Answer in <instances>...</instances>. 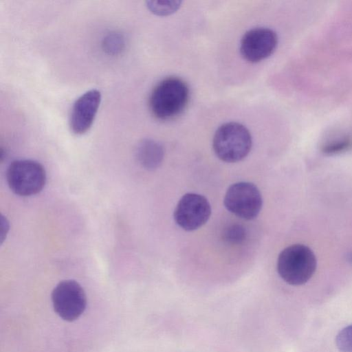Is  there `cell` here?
Returning <instances> with one entry per match:
<instances>
[{
    "instance_id": "7a4b0ae2",
    "label": "cell",
    "mask_w": 352,
    "mask_h": 352,
    "mask_svg": "<svg viewBox=\"0 0 352 352\" xmlns=\"http://www.w3.org/2000/svg\"><path fill=\"white\" fill-rule=\"evenodd\" d=\"M316 268V256L312 250L305 245L288 246L278 257V273L283 280L292 285L307 283L314 274Z\"/></svg>"
},
{
    "instance_id": "9a60e30c",
    "label": "cell",
    "mask_w": 352,
    "mask_h": 352,
    "mask_svg": "<svg viewBox=\"0 0 352 352\" xmlns=\"http://www.w3.org/2000/svg\"><path fill=\"white\" fill-rule=\"evenodd\" d=\"M351 146L352 141L349 139H344L327 144L323 147L322 151L327 154H334L348 150Z\"/></svg>"
},
{
    "instance_id": "30bf717a",
    "label": "cell",
    "mask_w": 352,
    "mask_h": 352,
    "mask_svg": "<svg viewBox=\"0 0 352 352\" xmlns=\"http://www.w3.org/2000/svg\"><path fill=\"white\" fill-rule=\"evenodd\" d=\"M164 155L162 144L152 139L141 140L135 151L138 162L147 170H154L159 167L163 161Z\"/></svg>"
},
{
    "instance_id": "52a82bcc",
    "label": "cell",
    "mask_w": 352,
    "mask_h": 352,
    "mask_svg": "<svg viewBox=\"0 0 352 352\" xmlns=\"http://www.w3.org/2000/svg\"><path fill=\"white\" fill-rule=\"evenodd\" d=\"M211 214V207L203 195L189 192L184 195L174 212L175 223L186 231L195 230L204 226Z\"/></svg>"
},
{
    "instance_id": "5b68a950",
    "label": "cell",
    "mask_w": 352,
    "mask_h": 352,
    "mask_svg": "<svg viewBox=\"0 0 352 352\" xmlns=\"http://www.w3.org/2000/svg\"><path fill=\"white\" fill-rule=\"evenodd\" d=\"M223 202L229 212L245 220L256 218L263 205L258 188L254 184L247 182L231 185L226 192Z\"/></svg>"
},
{
    "instance_id": "8fae6325",
    "label": "cell",
    "mask_w": 352,
    "mask_h": 352,
    "mask_svg": "<svg viewBox=\"0 0 352 352\" xmlns=\"http://www.w3.org/2000/svg\"><path fill=\"white\" fill-rule=\"evenodd\" d=\"M146 7L153 14L167 16L176 12L180 7V1H146Z\"/></svg>"
},
{
    "instance_id": "7c38bea8",
    "label": "cell",
    "mask_w": 352,
    "mask_h": 352,
    "mask_svg": "<svg viewBox=\"0 0 352 352\" xmlns=\"http://www.w3.org/2000/svg\"><path fill=\"white\" fill-rule=\"evenodd\" d=\"M103 49L109 54H116L120 53L124 47L123 36L116 32L107 35L102 41Z\"/></svg>"
},
{
    "instance_id": "ba28073f",
    "label": "cell",
    "mask_w": 352,
    "mask_h": 352,
    "mask_svg": "<svg viewBox=\"0 0 352 352\" xmlns=\"http://www.w3.org/2000/svg\"><path fill=\"white\" fill-rule=\"evenodd\" d=\"M278 43L276 33L267 28H254L242 36L240 52L248 62L258 63L270 56Z\"/></svg>"
},
{
    "instance_id": "9c48e42d",
    "label": "cell",
    "mask_w": 352,
    "mask_h": 352,
    "mask_svg": "<svg viewBox=\"0 0 352 352\" xmlns=\"http://www.w3.org/2000/svg\"><path fill=\"white\" fill-rule=\"evenodd\" d=\"M101 102L100 91L90 89L74 102L69 118L71 130L76 134H83L91 126Z\"/></svg>"
},
{
    "instance_id": "e0dca14e",
    "label": "cell",
    "mask_w": 352,
    "mask_h": 352,
    "mask_svg": "<svg viewBox=\"0 0 352 352\" xmlns=\"http://www.w3.org/2000/svg\"><path fill=\"white\" fill-rule=\"evenodd\" d=\"M349 259L351 262H352V254H351L349 256Z\"/></svg>"
},
{
    "instance_id": "2e32d148",
    "label": "cell",
    "mask_w": 352,
    "mask_h": 352,
    "mask_svg": "<svg viewBox=\"0 0 352 352\" xmlns=\"http://www.w3.org/2000/svg\"><path fill=\"white\" fill-rule=\"evenodd\" d=\"M9 230V222L7 219L3 215L1 217V243L6 236V234Z\"/></svg>"
},
{
    "instance_id": "8992f818",
    "label": "cell",
    "mask_w": 352,
    "mask_h": 352,
    "mask_svg": "<svg viewBox=\"0 0 352 352\" xmlns=\"http://www.w3.org/2000/svg\"><path fill=\"white\" fill-rule=\"evenodd\" d=\"M52 302L54 311L64 320L72 322L85 310L87 297L81 285L74 280L60 281L54 288Z\"/></svg>"
},
{
    "instance_id": "277c9868",
    "label": "cell",
    "mask_w": 352,
    "mask_h": 352,
    "mask_svg": "<svg viewBox=\"0 0 352 352\" xmlns=\"http://www.w3.org/2000/svg\"><path fill=\"white\" fill-rule=\"evenodd\" d=\"M6 178L13 192L28 197L42 190L46 182V173L43 166L36 161L18 160L9 165Z\"/></svg>"
},
{
    "instance_id": "3957f363",
    "label": "cell",
    "mask_w": 352,
    "mask_h": 352,
    "mask_svg": "<svg viewBox=\"0 0 352 352\" xmlns=\"http://www.w3.org/2000/svg\"><path fill=\"white\" fill-rule=\"evenodd\" d=\"M252 144L249 130L236 122L221 125L216 131L212 141L215 155L221 160L229 163L243 160L249 154Z\"/></svg>"
},
{
    "instance_id": "6da1fadb",
    "label": "cell",
    "mask_w": 352,
    "mask_h": 352,
    "mask_svg": "<svg viewBox=\"0 0 352 352\" xmlns=\"http://www.w3.org/2000/svg\"><path fill=\"white\" fill-rule=\"evenodd\" d=\"M189 95L188 86L182 79L167 77L153 89L148 100L150 110L159 120L173 119L186 109Z\"/></svg>"
},
{
    "instance_id": "5bb4252c",
    "label": "cell",
    "mask_w": 352,
    "mask_h": 352,
    "mask_svg": "<svg viewBox=\"0 0 352 352\" xmlns=\"http://www.w3.org/2000/svg\"><path fill=\"white\" fill-rule=\"evenodd\" d=\"M336 343L341 352H352V324L345 327L338 333Z\"/></svg>"
},
{
    "instance_id": "4fadbf2b",
    "label": "cell",
    "mask_w": 352,
    "mask_h": 352,
    "mask_svg": "<svg viewBox=\"0 0 352 352\" xmlns=\"http://www.w3.org/2000/svg\"><path fill=\"white\" fill-rule=\"evenodd\" d=\"M246 237L245 228L237 223L228 226L223 233V238L227 242L232 244L242 243Z\"/></svg>"
}]
</instances>
